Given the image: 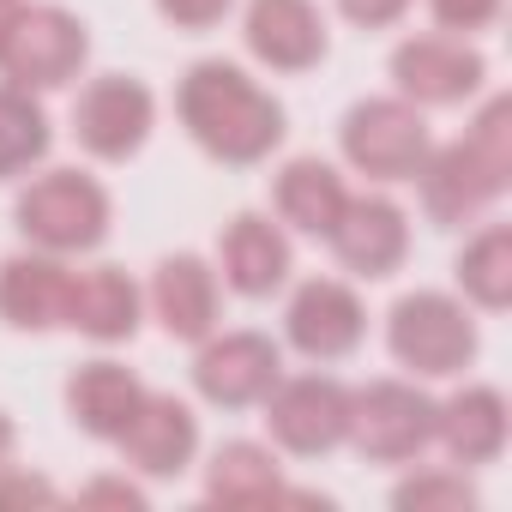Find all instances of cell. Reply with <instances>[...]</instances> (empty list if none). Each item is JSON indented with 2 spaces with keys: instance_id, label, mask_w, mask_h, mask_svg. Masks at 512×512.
<instances>
[{
  "instance_id": "6da1fadb",
  "label": "cell",
  "mask_w": 512,
  "mask_h": 512,
  "mask_svg": "<svg viewBox=\"0 0 512 512\" xmlns=\"http://www.w3.org/2000/svg\"><path fill=\"white\" fill-rule=\"evenodd\" d=\"M175 121L223 169L272 163L290 133V109L241 61H223V55H205L175 79Z\"/></svg>"
},
{
  "instance_id": "7a4b0ae2",
  "label": "cell",
  "mask_w": 512,
  "mask_h": 512,
  "mask_svg": "<svg viewBox=\"0 0 512 512\" xmlns=\"http://www.w3.org/2000/svg\"><path fill=\"white\" fill-rule=\"evenodd\" d=\"M506 181H512V103L488 97L458 139L428 151V163L410 187L434 229H470L500 205Z\"/></svg>"
},
{
  "instance_id": "3957f363",
  "label": "cell",
  "mask_w": 512,
  "mask_h": 512,
  "mask_svg": "<svg viewBox=\"0 0 512 512\" xmlns=\"http://www.w3.org/2000/svg\"><path fill=\"white\" fill-rule=\"evenodd\" d=\"M13 223H19L25 247H43L55 260H85V253H97L109 241V229H115V199L79 163L31 169L19 199H13Z\"/></svg>"
},
{
  "instance_id": "277c9868",
  "label": "cell",
  "mask_w": 512,
  "mask_h": 512,
  "mask_svg": "<svg viewBox=\"0 0 512 512\" xmlns=\"http://www.w3.org/2000/svg\"><path fill=\"white\" fill-rule=\"evenodd\" d=\"M482 350V314L458 290H404L386 308V356L410 380H464Z\"/></svg>"
},
{
  "instance_id": "5b68a950",
  "label": "cell",
  "mask_w": 512,
  "mask_h": 512,
  "mask_svg": "<svg viewBox=\"0 0 512 512\" xmlns=\"http://www.w3.org/2000/svg\"><path fill=\"white\" fill-rule=\"evenodd\" d=\"M434 151V127L428 109L404 103L398 91L386 97H356L338 121V157L350 175H362L368 187H410L422 175Z\"/></svg>"
},
{
  "instance_id": "8992f818",
  "label": "cell",
  "mask_w": 512,
  "mask_h": 512,
  "mask_svg": "<svg viewBox=\"0 0 512 512\" xmlns=\"http://www.w3.org/2000/svg\"><path fill=\"white\" fill-rule=\"evenodd\" d=\"M368 464H416L434 452V392L428 380L386 374L350 386V440Z\"/></svg>"
},
{
  "instance_id": "52a82bcc",
  "label": "cell",
  "mask_w": 512,
  "mask_h": 512,
  "mask_svg": "<svg viewBox=\"0 0 512 512\" xmlns=\"http://www.w3.org/2000/svg\"><path fill=\"white\" fill-rule=\"evenodd\" d=\"M67 133L91 163H133L157 133V91L139 73H91L73 91Z\"/></svg>"
},
{
  "instance_id": "ba28073f",
  "label": "cell",
  "mask_w": 512,
  "mask_h": 512,
  "mask_svg": "<svg viewBox=\"0 0 512 512\" xmlns=\"http://www.w3.org/2000/svg\"><path fill=\"white\" fill-rule=\"evenodd\" d=\"M85 67H91V25L55 0H31L19 31L0 49V85H19L31 97L79 85Z\"/></svg>"
},
{
  "instance_id": "9c48e42d",
  "label": "cell",
  "mask_w": 512,
  "mask_h": 512,
  "mask_svg": "<svg viewBox=\"0 0 512 512\" xmlns=\"http://www.w3.org/2000/svg\"><path fill=\"white\" fill-rule=\"evenodd\" d=\"M386 79L404 103L416 109H464L482 97L488 85V55L470 37H446V31H410L392 43L386 55Z\"/></svg>"
},
{
  "instance_id": "30bf717a",
  "label": "cell",
  "mask_w": 512,
  "mask_h": 512,
  "mask_svg": "<svg viewBox=\"0 0 512 512\" xmlns=\"http://www.w3.org/2000/svg\"><path fill=\"white\" fill-rule=\"evenodd\" d=\"M266 440L290 458H326L350 440V386L338 374H278V386L260 398Z\"/></svg>"
},
{
  "instance_id": "8fae6325",
  "label": "cell",
  "mask_w": 512,
  "mask_h": 512,
  "mask_svg": "<svg viewBox=\"0 0 512 512\" xmlns=\"http://www.w3.org/2000/svg\"><path fill=\"white\" fill-rule=\"evenodd\" d=\"M284 374V344L272 332H253V326H235V332H211L193 344V392L211 404V410H260V398L278 386Z\"/></svg>"
},
{
  "instance_id": "7c38bea8",
  "label": "cell",
  "mask_w": 512,
  "mask_h": 512,
  "mask_svg": "<svg viewBox=\"0 0 512 512\" xmlns=\"http://www.w3.org/2000/svg\"><path fill=\"white\" fill-rule=\"evenodd\" d=\"M284 344L314 362V368H332V362H350L362 344H368V302L350 278H302L284 302Z\"/></svg>"
},
{
  "instance_id": "4fadbf2b",
  "label": "cell",
  "mask_w": 512,
  "mask_h": 512,
  "mask_svg": "<svg viewBox=\"0 0 512 512\" xmlns=\"http://www.w3.org/2000/svg\"><path fill=\"white\" fill-rule=\"evenodd\" d=\"M326 247H332V260L344 266L350 284H386L410 260V211L380 187L350 193L332 235H326Z\"/></svg>"
},
{
  "instance_id": "5bb4252c",
  "label": "cell",
  "mask_w": 512,
  "mask_h": 512,
  "mask_svg": "<svg viewBox=\"0 0 512 512\" xmlns=\"http://www.w3.org/2000/svg\"><path fill=\"white\" fill-rule=\"evenodd\" d=\"M211 266L223 278L229 296L241 302H266L290 284L296 272V235L272 217V211H235L223 229H217V253Z\"/></svg>"
},
{
  "instance_id": "9a60e30c",
  "label": "cell",
  "mask_w": 512,
  "mask_h": 512,
  "mask_svg": "<svg viewBox=\"0 0 512 512\" xmlns=\"http://www.w3.org/2000/svg\"><path fill=\"white\" fill-rule=\"evenodd\" d=\"M241 49L266 73L302 79L326 67L332 55V25L320 0H241Z\"/></svg>"
},
{
  "instance_id": "2e32d148",
  "label": "cell",
  "mask_w": 512,
  "mask_h": 512,
  "mask_svg": "<svg viewBox=\"0 0 512 512\" xmlns=\"http://www.w3.org/2000/svg\"><path fill=\"white\" fill-rule=\"evenodd\" d=\"M145 320L163 326V338L175 344H199L223 326V278L205 253L181 247V253H163L145 278Z\"/></svg>"
},
{
  "instance_id": "e0dca14e",
  "label": "cell",
  "mask_w": 512,
  "mask_h": 512,
  "mask_svg": "<svg viewBox=\"0 0 512 512\" xmlns=\"http://www.w3.org/2000/svg\"><path fill=\"white\" fill-rule=\"evenodd\" d=\"M512 440V404L500 386L488 380H464L446 398H434V446L458 464V470H482L500 464Z\"/></svg>"
},
{
  "instance_id": "ac0fdd59",
  "label": "cell",
  "mask_w": 512,
  "mask_h": 512,
  "mask_svg": "<svg viewBox=\"0 0 512 512\" xmlns=\"http://www.w3.org/2000/svg\"><path fill=\"white\" fill-rule=\"evenodd\" d=\"M115 452H121V464L133 476H151V482L187 476L193 458H199V416H193V404L175 398V392H145V404L121 428Z\"/></svg>"
},
{
  "instance_id": "d6986e66",
  "label": "cell",
  "mask_w": 512,
  "mask_h": 512,
  "mask_svg": "<svg viewBox=\"0 0 512 512\" xmlns=\"http://www.w3.org/2000/svg\"><path fill=\"white\" fill-rule=\"evenodd\" d=\"M67 332L115 350V344H133L139 326H145V284L109 260L97 266H73V284H67Z\"/></svg>"
},
{
  "instance_id": "ffe728a7",
  "label": "cell",
  "mask_w": 512,
  "mask_h": 512,
  "mask_svg": "<svg viewBox=\"0 0 512 512\" xmlns=\"http://www.w3.org/2000/svg\"><path fill=\"white\" fill-rule=\"evenodd\" d=\"M67 284H73V266L55 260V253H43V247L7 253V260H0V326L25 332V338L61 332V320H67Z\"/></svg>"
},
{
  "instance_id": "44dd1931",
  "label": "cell",
  "mask_w": 512,
  "mask_h": 512,
  "mask_svg": "<svg viewBox=\"0 0 512 512\" xmlns=\"http://www.w3.org/2000/svg\"><path fill=\"white\" fill-rule=\"evenodd\" d=\"M145 392H151V386H145L127 362H115V356H91V362H79V368L67 374L61 404H67V422H73L85 440L115 446L121 428L133 422V410L145 404Z\"/></svg>"
},
{
  "instance_id": "7402d4cb",
  "label": "cell",
  "mask_w": 512,
  "mask_h": 512,
  "mask_svg": "<svg viewBox=\"0 0 512 512\" xmlns=\"http://www.w3.org/2000/svg\"><path fill=\"white\" fill-rule=\"evenodd\" d=\"M344 199H350V181H344V169L332 157L302 151V157H284L272 169V217L290 235L326 241L332 223H338V211H344Z\"/></svg>"
},
{
  "instance_id": "603a6c76",
  "label": "cell",
  "mask_w": 512,
  "mask_h": 512,
  "mask_svg": "<svg viewBox=\"0 0 512 512\" xmlns=\"http://www.w3.org/2000/svg\"><path fill=\"white\" fill-rule=\"evenodd\" d=\"M284 458L272 440H223L205 458V500L223 512H266L284 506Z\"/></svg>"
},
{
  "instance_id": "cb8c5ba5",
  "label": "cell",
  "mask_w": 512,
  "mask_h": 512,
  "mask_svg": "<svg viewBox=\"0 0 512 512\" xmlns=\"http://www.w3.org/2000/svg\"><path fill=\"white\" fill-rule=\"evenodd\" d=\"M452 290L476 308V314H506L512 308V223L500 217H482L458 260H452Z\"/></svg>"
},
{
  "instance_id": "d4e9b609",
  "label": "cell",
  "mask_w": 512,
  "mask_h": 512,
  "mask_svg": "<svg viewBox=\"0 0 512 512\" xmlns=\"http://www.w3.org/2000/svg\"><path fill=\"white\" fill-rule=\"evenodd\" d=\"M55 151V121L43 109V97L0 85V181H25L31 169H43Z\"/></svg>"
},
{
  "instance_id": "484cf974",
  "label": "cell",
  "mask_w": 512,
  "mask_h": 512,
  "mask_svg": "<svg viewBox=\"0 0 512 512\" xmlns=\"http://www.w3.org/2000/svg\"><path fill=\"white\" fill-rule=\"evenodd\" d=\"M410 476L392 488L398 512H476V482L458 464H404Z\"/></svg>"
},
{
  "instance_id": "4316f807",
  "label": "cell",
  "mask_w": 512,
  "mask_h": 512,
  "mask_svg": "<svg viewBox=\"0 0 512 512\" xmlns=\"http://www.w3.org/2000/svg\"><path fill=\"white\" fill-rule=\"evenodd\" d=\"M500 13H506V0H428L434 31H446V37H470V43H476L482 31H494Z\"/></svg>"
},
{
  "instance_id": "83f0119b",
  "label": "cell",
  "mask_w": 512,
  "mask_h": 512,
  "mask_svg": "<svg viewBox=\"0 0 512 512\" xmlns=\"http://www.w3.org/2000/svg\"><path fill=\"white\" fill-rule=\"evenodd\" d=\"M151 7H157V19H163L169 31L205 37V31H217V25L235 13V0H151Z\"/></svg>"
},
{
  "instance_id": "f1b7e54d",
  "label": "cell",
  "mask_w": 512,
  "mask_h": 512,
  "mask_svg": "<svg viewBox=\"0 0 512 512\" xmlns=\"http://www.w3.org/2000/svg\"><path fill=\"white\" fill-rule=\"evenodd\" d=\"M73 500H79V506H115V512H145V500H151V494H145V488H139V482H133V476L121 470V476H91V482H85V488H79Z\"/></svg>"
},
{
  "instance_id": "f546056e",
  "label": "cell",
  "mask_w": 512,
  "mask_h": 512,
  "mask_svg": "<svg viewBox=\"0 0 512 512\" xmlns=\"http://www.w3.org/2000/svg\"><path fill=\"white\" fill-rule=\"evenodd\" d=\"M55 500H61V488H55L49 476L25 470L19 458L0 470V506H55Z\"/></svg>"
},
{
  "instance_id": "4dcf8cb0",
  "label": "cell",
  "mask_w": 512,
  "mask_h": 512,
  "mask_svg": "<svg viewBox=\"0 0 512 512\" xmlns=\"http://www.w3.org/2000/svg\"><path fill=\"white\" fill-rule=\"evenodd\" d=\"M416 0H338V19L356 25V31H392L410 19Z\"/></svg>"
},
{
  "instance_id": "1f68e13d",
  "label": "cell",
  "mask_w": 512,
  "mask_h": 512,
  "mask_svg": "<svg viewBox=\"0 0 512 512\" xmlns=\"http://www.w3.org/2000/svg\"><path fill=\"white\" fill-rule=\"evenodd\" d=\"M25 7H31V0H0V49H7V37L19 31V19H25Z\"/></svg>"
},
{
  "instance_id": "d6a6232c",
  "label": "cell",
  "mask_w": 512,
  "mask_h": 512,
  "mask_svg": "<svg viewBox=\"0 0 512 512\" xmlns=\"http://www.w3.org/2000/svg\"><path fill=\"white\" fill-rule=\"evenodd\" d=\"M19 458V428H13V416L7 410H0V470H7Z\"/></svg>"
}]
</instances>
